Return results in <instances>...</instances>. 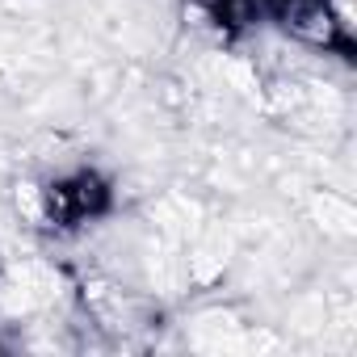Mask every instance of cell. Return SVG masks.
I'll use <instances>...</instances> for the list:
<instances>
[{"label": "cell", "instance_id": "obj_2", "mask_svg": "<svg viewBox=\"0 0 357 357\" xmlns=\"http://www.w3.org/2000/svg\"><path fill=\"white\" fill-rule=\"evenodd\" d=\"M315 215L324 219V231H332V236H353L357 231V211H353V202L349 198H340V194H319L315 198Z\"/></svg>", "mask_w": 357, "mask_h": 357}, {"label": "cell", "instance_id": "obj_5", "mask_svg": "<svg viewBox=\"0 0 357 357\" xmlns=\"http://www.w3.org/2000/svg\"><path fill=\"white\" fill-rule=\"evenodd\" d=\"M190 5H202V9H215V13H219V9L227 5V0H190Z\"/></svg>", "mask_w": 357, "mask_h": 357}, {"label": "cell", "instance_id": "obj_1", "mask_svg": "<svg viewBox=\"0 0 357 357\" xmlns=\"http://www.w3.org/2000/svg\"><path fill=\"white\" fill-rule=\"evenodd\" d=\"M282 22L307 47H336L340 30H344L336 22V9L328 5V0H286V5H282Z\"/></svg>", "mask_w": 357, "mask_h": 357}, {"label": "cell", "instance_id": "obj_4", "mask_svg": "<svg viewBox=\"0 0 357 357\" xmlns=\"http://www.w3.org/2000/svg\"><path fill=\"white\" fill-rule=\"evenodd\" d=\"M17 211H26V219L47 223V198L38 185H17Z\"/></svg>", "mask_w": 357, "mask_h": 357}, {"label": "cell", "instance_id": "obj_3", "mask_svg": "<svg viewBox=\"0 0 357 357\" xmlns=\"http://www.w3.org/2000/svg\"><path fill=\"white\" fill-rule=\"evenodd\" d=\"M68 198H72V215H97L105 206V185L97 181V176H76V181H68Z\"/></svg>", "mask_w": 357, "mask_h": 357}]
</instances>
